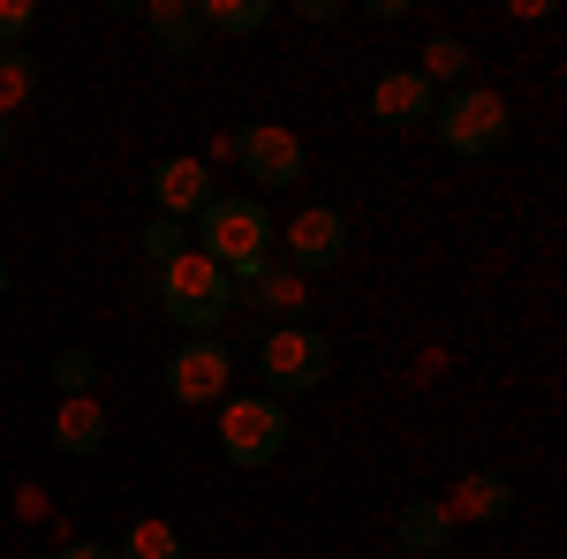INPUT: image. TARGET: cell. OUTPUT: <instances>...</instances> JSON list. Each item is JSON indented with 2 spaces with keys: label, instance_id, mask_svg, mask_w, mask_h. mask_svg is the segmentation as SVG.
I'll list each match as a JSON object with an SVG mask.
<instances>
[{
  "label": "cell",
  "instance_id": "obj_1",
  "mask_svg": "<svg viewBox=\"0 0 567 559\" xmlns=\"http://www.w3.org/2000/svg\"><path fill=\"white\" fill-rule=\"evenodd\" d=\"M189 250H205L235 288H250L265 265H272V213H265V197H213L197 213Z\"/></svg>",
  "mask_w": 567,
  "mask_h": 559
},
{
  "label": "cell",
  "instance_id": "obj_2",
  "mask_svg": "<svg viewBox=\"0 0 567 559\" xmlns=\"http://www.w3.org/2000/svg\"><path fill=\"white\" fill-rule=\"evenodd\" d=\"M507 130H515V114H507V99L484 84H462V91H439L432 106V136L446 159H492L499 144H507Z\"/></svg>",
  "mask_w": 567,
  "mask_h": 559
},
{
  "label": "cell",
  "instance_id": "obj_3",
  "mask_svg": "<svg viewBox=\"0 0 567 559\" xmlns=\"http://www.w3.org/2000/svg\"><path fill=\"white\" fill-rule=\"evenodd\" d=\"M159 310L175 318L182 333H219L227 310H235V280L205 250H182V258L159 265Z\"/></svg>",
  "mask_w": 567,
  "mask_h": 559
},
{
  "label": "cell",
  "instance_id": "obj_4",
  "mask_svg": "<svg viewBox=\"0 0 567 559\" xmlns=\"http://www.w3.org/2000/svg\"><path fill=\"white\" fill-rule=\"evenodd\" d=\"M258 379L272 401H296V393H318L333 379V341L318 325H265L258 341Z\"/></svg>",
  "mask_w": 567,
  "mask_h": 559
},
{
  "label": "cell",
  "instance_id": "obj_5",
  "mask_svg": "<svg viewBox=\"0 0 567 559\" xmlns=\"http://www.w3.org/2000/svg\"><path fill=\"white\" fill-rule=\"evenodd\" d=\"M280 446H288V408H280L272 393H227V401H219V454H227L235 469L280 462Z\"/></svg>",
  "mask_w": 567,
  "mask_h": 559
},
{
  "label": "cell",
  "instance_id": "obj_6",
  "mask_svg": "<svg viewBox=\"0 0 567 559\" xmlns=\"http://www.w3.org/2000/svg\"><path fill=\"white\" fill-rule=\"evenodd\" d=\"M167 401L175 408H219L227 401V379H235V355H227V341L219 333H189V341L167 355Z\"/></svg>",
  "mask_w": 567,
  "mask_h": 559
},
{
  "label": "cell",
  "instance_id": "obj_7",
  "mask_svg": "<svg viewBox=\"0 0 567 559\" xmlns=\"http://www.w3.org/2000/svg\"><path fill=\"white\" fill-rule=\"evenodd\" d=\"M235 159H243V174H250L258 189H288V182H303V167H310L303 136L288 130V122H250V130L235 136Z\"/></svg>",
  "mask_w": 567,
  "mask_h": 559
},
{
  "label": "cell",
  "instance_id": "obj_8",
  "mask_svg": "<svg viewBox=\"0 0 567 559\" xmlns=\"http://www.w3.org/2000/svg\"><path fill=\"white\" fill-rule=\"evenodd\" d=\"M349 258V213L341 205H303V213L288 219V272H333V265Z\"/></svg>",
  "mask_w": 567,
  "mask_h": 559
},
{
  "label": "cell",
  "instance_id": "obj_9",
  "mask_svg": "<svg viewBox=\"0 0 567 559\" xmlns=\"http://www.w3.org/2000/svg\"><path fill=\"white\" fill-rule=\"evenodd\" d=\"M213 197H219V182L197 152H167L152 167V219H197Z\"/></svg>",
  "mask_w": 567,
  "mask_h": 559
},
{
  "label": "cell",
  "instance_id": "obj_10",
  "mask_svg": "<svg viewBox=\"0 0 567 559\" xmlns=\"http://www.w3.org/2000/svg\"><path fill=\"white\" fill-rule=\"evenodd\" d=\"M439 106V91L416 76V69H386L379 84H371V122L379 130H424Z\"/></svg>",
  "mask_w": 567,
  "mask_h": 559
},
{
  "label": "cell",
  "instance_id": "obj_11",
  "mask_svg": "<svg viewBox=\"0 0 567 559\" xmlns=\"http://www.w3.org/2000/svg\"><path fill=\"white\" fill-rule=\"evenodd\" d=\"M446 515L454 521H507L515 515V484L499 469H470L454 491H446Z\"/></svg>",
  "mask_w": 567,
  "mask_h": 559
},
{
  "label": "cell",
  "instance_id": "obj_12",
  "mask_svg": "<svg viewBox=\"0 0 567 559\" xmlns=\"http://www.w3.org/2000/svg\"><path fill=\"white\" fill-rule=\"evenodd\" d=\"M393 545L401 552H416V559H432V552H446L454 545V515H446V499H409L401 515H393Z\"/></svg>",
  "mask_w": 567,
  "mask_h": 559
},
{
  "label": "cell",
  "instance_id": "obj_13",
  "mask_svg": "<svg viewBox=\"0 0 567 559\" xmlns=\"http://www.w3.org/2000/svg\"><path fill=\"white\" fill-rule=\"evenodd\" d=\"M250 310H265L272 325H303L310 280H303V272H288V265H265L258 280H250Z\"/></svg>",
  "mask_w": 567,
  "mask_h": 559
},
{
  "label": "cell",
  "instance_id": "obj_14",
  "mask_svg": "<svg viewBox=\"0 0 567 559\" xmlns=\"http://www.w3.org/2000/svg\"><path fill=\"white\" fill-rule=\"evenodd\" d=\"M144 31H152V45H159L167 61H197V53H205V31H197V8H189V0L144 8Z\"/></svg>",
  "mask_w": 567,
  "mask_h": 559
},
{
  "label": "cell",
  "instance_id": "obj_15",
  "mask_svg": "<svg viewBox=\"0 0 567 559\" xmlns=\"http://www.w3.org/2000/svg\"><path fill=\"white\" fill-rule=\"evenodd\" d=\"M53 446H61V454H76V462L106 446V408H99V393H76V401H61V408H53Z\"/></svg>",
  "mask_w": 567,
  "mask_h": 559
},
{
  "label": "cell",
  "instance_id": "obj_16",
  "mask_svg": "<svg viewBox=\"0 0 567 559\" xmlns=\"http://www.w3.org/2000/svg\"><path fill=\"white\" fill-rule=\"evenodd\" d=\"M197 8V31L205 39H250L272 23V0H189Z\"/></svg>",
  "mask_w": 567,
  "mask_h": 559
},
{
  "label": "cell",
  "instance_id": "obj_17",
  "mask_svg": "<svg viewBox=\"0 0 567 559\" xmlns=\"http://www.w3.org/2000/svg\"><path fill=\"white\" fill-rule=\"evenodd\" d=\"M470 69H477V53L454 39V31L424 39V53H416V76H424L432 91H439V84H446V91H462V84H470Z\"/></svg>",
  "mask_w": 567,
  "mask_h": 559
},
{
  "label": "cell",
  "instance_id": "obj_18",
  "mask_svg": "<svg viewBox=\"0 0 567 559\" xmlns=\"http://www.w3.org/2000/svg\"><path fill=\"white\" fill-rule=\"evenodd\" d=\"M39 106V53L31 45H0V114Z\"/></svg>",
  "mask_w": 567,
  "mask_h": 559
},
{
  "label": "cell",
  "instance_id": "obj_19",
  "mask_svg": "<svg viewBox=\"0 0 567 559\" xmlns=\"http://www.w3.org/2000/svg\"><path fill=\"white\" fill-rule=\"evenodd\" d=\"M114 559H182V537H175V521H130L122 529V545H114Z\"/></svg>",
  "mask_w": 567,
  "mask_h": 559
},
{
  "label": "cell",
  "instance_id": "obj_20",
  "mask_svg": "<svg viewBox=\"0 0 567 559\" xmlns=\"http://www.w3.org/2000/svg\"><path fill=\"white\" fill-rule=\"evenodd\" d=\"M53 386H61V401L99 393V355H91V348H61V355H53Z\"/></svg>",
  "mask_w": 567,
  "mask_h": 559
},
{
  "label": "cell",
  "instance_id": "obj_21",
  "mask_svg": "<svg viewBox=\"0 0 567 559\" xmlns=\"http://www.w3.org/2000/svg\"><path fill=\"white\" fill-rule=\"evenodd\" d=\"M182 250H189V227H182V219H152V227H144V258L152 265L182 258Z\"/></svg>",
  "mask_w": 567,
  "mask_h": 559
},
{
  "label": "cell",
  "instance_id": "obj_22",
  "mask_svg": "<svg viewBox=\"0 0 567 559\" xmlns=\"http://www.w3.org/2000/svg\"><path fill=\"white\" fill-rule=\"evenodd\" d=\"M39 31V0H0V45H23Z\"/></svg>",
  "mask_w": 567,
  "mask_h": 559
},
{
  "label": "cell",
  "instance_id": "obj_23",
  "mask_svg": "<svg viewBox=\"0 0 567 559\" xmlns=\"http://www.w3.org/2000/svg\"><path fill=\"white\" fill-rule=\"evenodd\" d=\"M53 559H114V545H84V537H76V545H61Z\"/></svg>",
  "mask_w": 567,
  "mask_h": 559
},
{
  "label": "cell",
  "instance_id": "obj_24",
  "mask_svg": "<svg viewBox=\"0 0 567 559\" xmlns=\"http://www.w3.org/2000/svg\"><path fill=\"white\" fill-rule=\"evenodd\" d=\"M0 296H8V258H0Z\"/></svg>",
  "mask_w": 567,
  "mask_h": 559
}]
</instances>
